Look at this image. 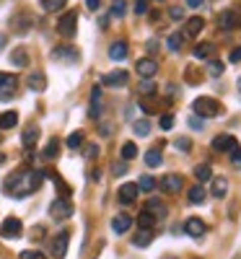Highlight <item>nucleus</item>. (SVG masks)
I'll return each mask as SVG.
<instances>
[{
  "label": "nucleus",
  "mask_w": 241,
  "mask_h": 259,
  "mask_svg": "<svg viewBox=\"0 0 241 259\" xmlns=\"http://www.w3.org/2000/svg\"><path fill=\"white\" fill-rule=\"evenodd\" d=\"M127 80H130V75H127L125 70L106 73V75L101 78V83H104V85H109V89H117V85H127Z\"/></svg>",
  "instance_id": "nucleus-14"
},
{
  "label": "nucleus",
  "mask_w": 241,
  "mask_h": 259,
  "mask_svg": "<svg viewBox=\"0 0 241 259\" xmlns=\"http://www.w3.org/2000/svg\"><path fill=\"white\" fill-rule=\"evenodd\" d=\"M133 11H135V16H145L148 13V0H135Z\"/></svg>",
  "instance_id": "nucleus-44"
},
{
  "label": "nucleus",
  "mask_w": 241,
  "mask_h": 259,
  "mask_svg": "<svg viewBox=\"0 0 241 259\" xmlns=\"http://www.w3.org/2000/svg\"><path fill=\"white\" fill-rule=\"evenodd\" d=\"M238 91H241V75H238Z\"/></svg>",
  "instance_id": "nucleus-59"
},
{
  "label": "nucleus",
  "mask_w": 241,
  "mask_h": 259,
  "mask_svg": "<svg viewBox=\"0 0 241 259\" xmlns=\"http://www.w3.org/2000/svg\"><path fill=\"white\" fill-rule=\"evenodd\" d=\"M218 26L223 31H233V29H241V13L233 11V8H226L218 13Z\"/></svg>",
  "instance_id": "nucleus-5"
},
{
  "label": "nucleus",
  "mask_w": 241,
  "mask_h": 259,
  "mask_svg": "<svg viewBox=\"0 0 241 259\" xmlns=\"http://www.w3.org/2000/svg\"><path fill=\"white\" fill-rule=\"evenodd\" d=\"M135 68H138V75H140V78L150 80L153 75L158 73V62L153 60V57H140V60H138V65H135Z\"/></svg>",
  "instance_id": "nucleus-9"
},
{
  "label": "nucleus",
  "mask_w": 241,
  "mask_h": 259,
  "mask_svg": "<svg viewBox=\"0 0 241 259\" xmlns=\"http://www.w3.org/2000/svg\"><path fill=\"white\" fill-rule=\"evenodd\" d=\"M0 140H3V130H0Z\"/></svg>",
  "instance_id": "nucleus-60"
},
{
  "label": "nucleus",
  "mask_w": 241,
  "mask_h": 259,
  "mask_svg": "<svg viewBox=\"0 0 241 259\" xmlns=\"http://www.w3.org/2000/svg\"><path fill=\"white\" fill-rule=\"evenodd\" d=\"M36 140H39V127H26L24 130V135H21V143H24V148H34L36 145Z\"/></svg>",
  "instance_id": "nucleus-25"
},
{
  "label": "nucleus",
  "mask_w": 241,
  "mask_h": 259,
  "mask_svg": "<svg viewBox=\"0 0 241 259\" xmlns=\"http://www.w3.org/2000/svg\"><path fill=\"white\" fill-rule=\"evenodd\" d=\"M125 11H127V3H125V0H114V6H112V16H114V18H122V16H125Z\"/></svg>",
  "instance_id": "nucleus-42"
},
{
  "label": "nucleus",
  "mask_w": 241,
  "mask_h": 259,
  "mask_svg": "<svg viewBox=\"0 0 241 259\" xmlns=\"http://www.w3.org/2000/svg\"><path fill=\"white\" fill-rule=\"evenodd\" d=\"M156 187H158V182L153 179V177H148V174L140 177V182H138V189H140V192H153Z\"/></svg>",
  "instance_id": "nucleus-34"
},
{
  "label": "nucleus",
  "mask_w": 241,
  "mask_h": 259,
  "mask_svg": "<svg viewBox=\"0 0 241 259\" xmlns=\"http://www.w3.org/2000/svg\"><path fill=\"white\" fill-rule=\"evenodd\" d=\"M89 117H91V119H99V117H101V85H94V91H91V109H89Z\"/></svg>",
  "instance_id": "nucleus-17"
},
{
  "label": "nucleus",
  "mask_w": 241,
  "mask_h": 259,
  "mask_svg": "<svg viewBox=\"0 0 241 259\" xmlns=\"http://www.w3.org/2000/svg\"><path fill=\"white\" fill-rule=\"evenodd\" d=\"M169 259H174V256H169Z\"/></svg>",
  "instance_id": "nucleus-61"
},
{
  "label": "nucleus",
  "mask_w": 241,
  "mask_h": 259,
  "mask_svg": "<svg viewBox=\"0 0 241 259\" xmlns=\"http://www.w3.org/2000/svg\"><path fill=\"white\" fill-rule=\"evenodd\" d=\"M192 109H194V114L200 117V119H213V117H221V114H223V106L218 104L213 96H200V99H194Z\"/></svg>",
  "instance_id": "nucleus-2"
},
{
  "label": "nucleus",
  "mask_w": 241,
  "mask_h": 259,
  "mask_svg": "<svg viewBox=\"0 0 241 259\" xmlns=\"http://www.w3.org/2000/svg\"><path fill=\"white\" fill-rule=\"evenodd\" d=\"M166 45H169V50H174V52H179V50H182V45H184V34H179V31H174V34H169V39H166Z\"/></svg>",
  "instance_id": "nucleus-32"
},
{
  "label": "nucleus",
  "mask_w": 241,
  "mask_h": 259,
  "mask_svg": "<svg viewBox=\"0 0 241 259\" xmlns=\"http://www.w3.org/2000/svg\"><path fill=\"white\" fill-rule=\"evenodd\" d=\"M127 55H130V50H127V41H125V39L112 41V47H109V57H112L114 62H122Z\"/></svg>",
  "instance_id": "nucleus-16"
},
{
  "label": "nucleus",
  "mask_w": 241,
  "mask_h": 259,
  "mask_svg": "<svg viewBox=\"0 0 241 259\" xmlns=\"http://www.w3.org/2000/svg\"><path fill=\"white\" fill-rule=\"evenodd\" d=\"M16 124H18V114H16V112L0 114V130H13Z\"/></svg>",
  "instance_id": "nucleus-31"
},
{
  "label": "nucleus",
  "mask_w": 241,
  "mask_h": 259,
  "mask_svg": "<svg viewBox=\"0 0 241 259\" xmlns=\"http://www.w3.org/2000/svg\"><path fill=\"white\" fill-rule=\"evenodd\" d=\"M39 6L52 13V11H60L62 6H68V0H39Z\"/></svg>",
  "instance_id": "nucleus-35"
},
{
  "label": "nucleus",
  "mask_w": 241,
  "mask_h": 259,
  "mask_svg": "<svg viewBox=\"0 0 241 259\" xmlns=\"http://www.w3.org/2000/svg\"><path fill=\"white\" fill-rule=\"evenodd\" d=\"M174 148H179L182 153H189V150H192V140L189 138H177V140H174Z\"/></svg>",
  "instance_id": "nucleus-40"
},
{
  "label": "nucleus",
  "mask_w": 241,
  "mask_h": 259,
  "mask_svg": "<svg viewBox=\"0 0 241 259\" xmlns=\"http://www.w3.org/2000/svg\"><path fill=\"white\" fill-rule=\"evenodd\" d=\"M11 24L16 26V31H29V26H31V16L18 13V16H13V18H11Z\"/></svg>",
  "instance_id": "nucleus-27"
},
{
  "label": "nucleus",
  "mask_w": 241,
  "mask_h": 259,
  "mask_svg": "<svg viewBox=\"0 0 241 259\" xmlns=\"http://www.w3.org/2000/svg\"><path fill=\"white\" fill-rule=\"evenodd\" d=\"M21 259H45V254H39L34 249H26V251H21Z\"/></svg>",
  "instance_id": "nucleus-47"
},
{
  "label": "nucleus",
  "mask_w": 241,
  "mask_h": 259,
  "mask_svg": "<svg viewBox=\"0 0 241 259\" xmlns=\"http://www.w3.org/2000/svg\"><path fill=\"white\" fill-rule=\"evenodd\" d=\"M52 57L57 60V62H70V65H75L78 60H81V55H78V50L75 47H55V52H52Z\"/></svg>",
  "instance_id": "nucleus-11"
},
{
  "label": "nucleus",
  "mask_w": 241,
  "mask_h": 259,
  "mask_svg": "<svg viewBox=\"0 0 241 259\" xmlns=\"http://www.w3.org/2000/svg\"><path fill=\"white\" fill-rule=\"evenodd\" d=\"M3 161H6V156H3V153H0V163H3Z\"/></svg>",
  "instance_id": "nucleus-58"
},
{
  "label": "nucleus",
  "mask_w": 241,
  "mask_h": 259,
  "mask_svg": "<svg viewBox=\"0 0 241 259\" xmlns=\"http://www.w3.org/2000/svg\"><path fill=\"white\" fill-rule=\"evenodd\" d=\"M75 24H78V13H75V11L62 13L60 21H57V34H60V36H68V39L75 36V29H78Z\"/></svg>",
  "instance_id": "nucleus-3"
},
{
  "label": "nucleus",
  "mask_w": 241,
  "mask_h": 259,
  "mask_svg": "<svg viewBox=\"0 0 241 259\" xmlns=\"http://www.w3.org/2000/svg\"><path fill=\"white\" fill-rule=\"evenodd\" d=\"M228 60H231V62H241V47H233L231 55H228Z\"/></svg>",
  "instance_id": "nucleus-51"
},
{
  "label": "nucleus",
  "mask_w": 241,
  "mask_h": 259,
  "mask_svg": "<svg viewBox=\"0 0 241 259\" xmlns=\"http://www.w3.org/2000/svg\"><path fill=\"white\" fill-rule=\"evenodd\" d=\"M86 6H89V11H99L101 8V0H86Z\"/></svg>",
  "instance_id": "nucleus-52"
},
{
  "label": "nucleus",
  "mask_w": 241,
  "mask_h": 259,
  "mask_svg": "<svg viewBox=\"0 0 241 259\" xmlns=\"http://www.w3.org/2000/svg\"><path fill=\"white\" fill-rule=\"evenodd\" d=\"M194 179H197V184H205V182H210V179H213V171H210V166H208V163H203V166H194Z\"/></svg>",
  "instance_id": "nucleus-28"
},
{
  "label": "nucleus",
  "mask_w": 241,
  "mask_h": 259,
  "mask_svg": "<svg viewBox=\"0 0 241 259\" xmlns=\"http://www.w3.org/2000/svg\"><path fill=\"white\" fill-rule=\"evenodd\" d=\"M187 6H189V8H203L205 0H187Z\"/></svg>",
  "instance_id": "nucleus-54"
},
{
  "label": "nucleus",
  "mask_w": 241,
  "mask_h": 259,
  "mask_svg": "<svg viewBox=\"0 0 241 259\" xmlns=\"http://www.w3.org/2000/svg\"><path fill=\"white\" fill-rule=\"evenodd\" d=\"M138 156V145L135 143H125L122 145V161H133Z\"/></svg>",
  "instance_id": "nucleus-37"
},
{
  "label": "nucleus",
  "mask_w": 241,
  "mask_h": 259,
  "mask_svg": "<svg viewBox=\"0 0 241 259\" xmlns=\"http://www.w3.org/2000/svg\"><path fill=\"white\" fill-rule=\"evenodd\" d=\"M150 241H153V228H140V231L133 236V246H138V249L150 246Z\"/></svg>",
  "instance_id": "nucleus-18"
},
{
  "label": "nucleus",
  "mask_w": 241,
  "mask_h": 259,
  "mask_svg": "<svg viewBox=\"0 0 241 259\" xmlns=\"http://www.w3.org/2000/svg\"><path fill=\"white\" fill-rule=\"evenodd\" d=\"M182 177H177V174H166L164 179H161V189L164 192H169V194H177L179 189H182Z\"/></svg>",
  "instance_id": "nucleus-15"
},
{
  "label": "nucleus",
  "mask_w": 241,
  "mask_h": 259,
  "mask_svg": "<svg viewBox=\"0 0 241 259\" xmlns=\"http://www.w3.org/2000/svg\"><path fill=\"white\" fill-rule=\"evenodd\" d=\"M133 133H135L138 138H148V135H150V122H148V119H138V122L133 124Z\"/></svg>",
  "instance_id": "nucleus-33"
},
{
  "label": "nucleus",
  "mask_w": 241,
  "mask_h": 259,
  "mask_svg": "<svg viewBox=\"0 0 241 259\" xmlns=\"http://www.w3.org/2000/svg\"><path fill=\"white\" fill-rule=\"evenodd\" d=\"M50 215H52L55 221L70 218V215H73V202H70V197H57V200L50 205Z\"/></svg>",
  "instance_id": "nucleus-7"
},
{
  "label": "nucleus",
  "mask_w": 241,
  "mask_h": 259,
  "mask_svg": "<svg viewBox=\"0 0 241 259\" xmlns=\"http://www.w3.org/2000/svg\"><path fill=\"white\" fill-rule=\"evenodd\" d=\"M161 163H164V156H161L158 148H153V150H148V153H145V166L156 168V166H161Z\"/></svg>",
  "instance_id": "nucleus-30"
},
{
  "label": "nucleus",
  "mask_w": 241,
  "mask_h": 259,
  "mask_svg": "<svg viewBox=\"0 0 241 259\" xmlns=\"http://www.w3.org/2000/svg\"><path fill=\"white\" fill-rule=\"evenodd\" d=\"M153 223H156V218H153L148 210L138 215V226H140V228H153Z\"/></svg>",
  "instance_id": "nucleus-39"
},
{
  "label": "nucleus",
  "mask_w": 241,
  "mask_h": 259,
  "mask_svg": "<svg viewBox=\"0 0 241 259\" xmlns=\"http://www.w3.org/2000/svg\"><path fill=\"white\" fill-rule=\"evenodd\" d=\"M18 89V78L13 73H0V101H11Z\"/></svg>",
  "instance_id": "nucleus-6"
},
{
  "label": "nucleus",
  "mask_w": 241,
  "mask_h": 259,
  "mask_svg": "<svg viewBox=\"0 0 241 259\" xmlns=\"http://www.w3.org/2000/svg\"><path fill=\"white\" fill-rule=\"evenodd\" d=\"M42 182H45V171L42 168H24V171L11 174L3 187H6V192L11 194V197L21 200V197H26V194L36 192L42 187Z\"/></svg>",
  "instance_id": "nucleus-1"
},
{
  "label": "nucleus",
  "mask_w": 241,
  "mask_h": 259,
  "mask_svg": "<svg viewBox=\"0 0 241 259\" xmlns=\"http://www.w3.org/2000/svg\"><path fill=\"white\" fill-rule=\"evenodd\" d=\"M210 75H223V70H226V65L223 62H218V60H210Z\"/></svg>",
  "instance_id": "nucleus-43"
},
{
  "label": "nucleus",
  "mask_w": 241,
  "mask_h": 259,
  "mask_svg": "<svg viewBox=\"0 0 241 259\" xmlns=\"http://www.w3.org/2000/svg\"><path fill=\"white\" fill-rule=\"evenodd\" d=\"M213 55H215V45H213V41H203V45L194 47V57L197 60H210Z\"/></svg>",
  "instance_id": "nucleus-24"
},
{
  "label": "nucleus",
  "mask_w": 241,
  "mask_h": 259,
  "mask_svg": "<svg viewBox=\"0 0 241 259\" xmlns=\"http://www.w3.org/2000/svg\"><path fill=\"white\" fill-rule=\"evenodd\" d=\"M138 194H140V189H138V184H122L119 187V202L122 205H133L135 200H138Z\"/></svg>",
  "instance_id": "nucleus-13"
},
{
  "label": "nucleus",
  "mask_w": 241,
  "mask_h": 259,
  "mask_svg": "<svg viewBox=\"0 0 241 259\" xmlns=\"http://www.w3.org/2000/svg\"><path fill=\"white\" fill-rule=\"evenodd\" d=\"M81 145H83V133H73V135L68 138V148H70V150H78Z\"/></svg>",
  "instance_id": "nucleus-41"
},
{
  "label": "nucleus",
  "mask_w": 241,
  "mask_h": 259,
  "mask_svg": "<svg viewBox=\"0 0 241 259\" xmlns=\"http://www.w3.org/2000/svg\"><path fill=\"white\" fill-rule=\"evenodd\" d=\"M156 50H158V41L150 39V41H148V52H156Z\"/></svg>",
  "instance_id": "nucleus-55"
},
{
  "label": "nucleus",
  "mask_w": 241,
  "mask_h": 259,
  "mask_svg": "<svg viewBox=\"0 0 241 259\" xmlns=\"http://www.w3.org/2000/svg\"><path fill=\"white\" fill-rule=\"evenodd\" d=\"M96 156H99V145H86V158L94 161Z\"/></svg>",
  "instance_id": "nucleus-49"
},
{
  "label": "nucleus",
  "mask_w": 241,
  "mask_h": 259,
  "mask_svg": "<svg viewBox=\"0 0 241 259\" xmlns=\"http://www.w3.org/2000/svg\"><path fill=\"white\" fill-rule=\"evenodd\" d=\"M205 231H208V226H205L200 218H189V221L184 223V233L192 236V239H203Z\"/></svg>",
  "instance_id": "nucleus-12"
},
{
  "label": "nucleus",
  "mask_w": 241,
  "mask_h": 259,
  "mask_svg": "<svg viewBox=\"0 0 241 259\" xmlns=\"http://www.w3.org/2000/svg\"><path fill=\"white\" fill-rule=\"evenodd\" d=\"M203 29H205V21L200 16H194V18H189L187 24H184V36H197Z\"/></svg>",
  "instance_id": "nucleus-21"
},
{
  "label": "nucleus",
  "mask_w": 241,
  "mask_h": 259,
  "mask_svg": "<svg viewBox=\"0 0 241 259\" xmlns=\"http://www.w3.org/2000/svg\"><path fill=\"white\" fill-rule=\"evenodd\" d=\"M189 127H192V130H203V119L192 117V119H189Z\"/></svg>",
  "instance_id": "nucleus-53"
},
{
  "label": "nucleus",
  "mask_w": 241,
  "mask_h": 259,
  "mask_svg": "<svg viewBox=\"0 0 241 259\" xmlns=\"http://www.w3.org/2000/svg\"><path fill=\"white\" fill-rule=\"evenodd\" d=\"M68 244H70V233L68 231L55 233V239L50 241V254L55 259H65V254H68Z\"/></svg>",
  "instance_id": "nucleus-4"
},
{
  "label": "nucleus",
  "mask_w": 241,
  "mask_h": 259,
  "mask_svg": "<svg viewBox=\"0 0 241 259\" xmlns=\"http://www.w3.org/2000/svg\"><path fill=\"white\" fill-rule=\"evenodd\" d=\"M21 233H24V223L18 218H6L0 223V236H3V239H18Z\"/></svg>",
  "instance_id": "nucleus-8"
},
{
  "label": "nucleus",
  "mask_w": 241,
  "mask_h": 259,
  "mask_svg": "<svg viewBox=\"0 0 241 259\" xmlns=\"http://www.w3.org/2000/svg\"><path fill=\"white\" fill-rule=\"evenodd\" d=\"M174 127V117L171 114H164L161 117V130H171Z\"/></svg>",
  "instance_id": "nucleus-50"
},
{
  "label": "nucleus",
  "mask_w": 241,
  "mask_h": 259,
  "mask_svg": "<svg viewBox=\"0 0 241 259\" xmlns=\"http://www.w3.org/2000/svg\"><path fill=\"white\" fill-rule=\"evenodd\" d=\"M169 16H171L174 21H184V8H182V6H171Z\"/></svg>",
  "instance_id": "nucleus-45"
},
{
  "label": "nucleus",
  "mask_w": 241,
  "mask_h": 259,
  "mask_svg": "<svg viewBox=\"0 0 241 259\" xmlns=\"http://www.w3.org/2000/svg\"><path fill=\"white\" fill-rule=\"evenodd\" d=\"M148 212L153 215V218H166V205L158 197H150L148 200Z\"/></svg>",
  "instance_id": "nucleus-26"
},
{
  "label": "nucleus",
  "mask_w": 241,
  "mask_h": 259,
  "mask_svg": "<svg viewBox=\"0 0 241 259\" xmlns=\"http://www.w3.org/2000/svg\"><path fill=\"white\" fill-rule=\"evenodd\" d=\"M138 94H140L143 99H150V96H156V85H153L150 80H143V83L138 85Z\"/></svg>",
  "instance_id": "nucleus-36"
},
{
  "label": "nucleus",
  "mask_w": 241,
  "mask_h": 259,
  "mask_svg": "<svg viewBox=\"0 0 241 259\" xmlns=\"http://www.w3.org/2000/svg\"><path fill=\"white\" fill-rule=\"evenodd\" d=\"M112 174H114V177H125V174H127V163H125V161H119V163L114 161V166H112Z\"/></svg>",
  "instance_id": "nucleus-46"
},
{
  "label": "nucleus",
  "mask_w": 241,
  "mask_h": 259,
  "mask_svg": "<svg viewBox=\"0 0 241 259\" xmlns=\"http://www.w3.org/2000/svg\"><path fill=\"white\" fill-rule=\"evenodd\" d=\"M236 148H238V140L233 135H218L213 140V150H218V153H233Z\"/></svg>",
  "instance_id": "nucleus-10"
},
{
  "label": "nucleus",
  "mask_w": 241,
  "mask_h": 259,
  "mask_svg": "<svg viewBox=\"0 0 241 259\" xmlns=\"http://www.w3.org/2000/svg\"><path fill=\"white\" fill-rule=\"evenodd\" d=\"M140 106H143V112H145V114H156V112H158V109H156V104L148 101V99H143V104H140Z\"/></svg>",
  "instance_id": "nucleus-48"
},
{
  "label": "nucleus",
  "mask_w": 241,
  "mask_h": 259,
  "mask_svg": "<svg viewBox=\"0 0 241 259\" xmlns=\"http://www.w3.org/2000/svg\"><path fill=\"white\" fill-rule=\"evenodd\" d=\"M213 194H215V197L218 200H223L226 197V194H228V179H213Z\"/></svg>",
  "instance_id": "nucleus-29"
},
{
  "label": "nucleus",
  "mask_w": 241,
  "mask_h": 259,
  "mask_svg": "<svg viewBox=\"0 0 241 259\" xmlns=\"http://www.w3.org/2000/svg\"><path fill=\"white\" fill-rule=\"evenodd\" d=\"M11 65H13V68H26V65H29V52H26V47H16V50L11 52Z\"/></svg>",
  "instance_id": "nucleus-20"
},
{
  "label": "nucleus",
  "mask_w": 241,
  "mask_h": 259,
  "mask_svg": "<svg viewBox=\"0 0 241 259\" xmlns=\"http://www.w3.org/2000/svg\"><path fill=\"white\" fill-rule=\"evenodd\" d=\"M42 233H45V228H42V226H36V228H34V233H31V236H34V239H42Z\"/></svg>",
  "instance_id": "nucleus-56"
},
{
  "label": "nucleus",
  "mask_w": 241,
  "mask_h": 259,
  "mask_svg": "<svg viewBox=\"0 0 241 259\" xmlns=\"http://www.w3.org/2000/svg\"><path fill=\"white\" fill-rule=\"evenodd\" d=\"M130 228H133V218L130 215H117V218H112V231L119 236V233H127Z\"/></svg>",
  "instance_id": "nucleus-19"
},
{
  "label": "nucleus",
  "mask_w": 241,
  "mask_h": 259,
  "mask_svg": "<svg viewBox=\"0 0 241 259\" xmlns=\"http://www.w3.org/2000/svg\"><path fill=\"white\" fill-rule=\"evenodd\" d=\"M187 200H189V205H203L208 200V192L203 189V184H194L189 189V194H187Z\"/></svg>",
  "instance_id": "nucleus-23"
},
{
  "label": "nucleus",
  "mask_w": 241,
  "mask_h": 259,
  "mask_svg": "<svg viewBox=\"0 0 241 259\" xmlns=\"http://www.w3.org/2000/svg\"><path fill=\"white\" fill-rule=\"evenodd\" d=\"M6 45V36H0V47H3Z\"/></svg>",
  "instance_id": "nucleus-57"
},
{
  "label": "nucleus",
  "mask_w": 241,
  "mask_h": 259,
  "mask_svg": "<svg viewBox=\"0 0 241 259\" xmlns=\"http://www.w3.org/2000/svg\"><path fill=\"white\" fill-rule=\"evenodd\" d=\"M26 85H29L31 91H36V94H39V91H45V89H47V78L42 75V73H29Z\"/></svg>",
  "instance_id": "nucleus-22"
},
{
  "label": "nucleus",
  "mask_w": 241,
  "mask_h": 259,
  "mask_svg": "<svg viewBox=\"0 0 241 259\" xmlns=\"http://www.w3.org/2000/svg\"><path fill=\"white\" fill-rule=\"evenodd\" d=\"M57 153H60V143H57V138H52L50 143H47V148H45V158H57Z\"/></svg>",
  "instance_id": "nucleus-38"
}]
</instances>
